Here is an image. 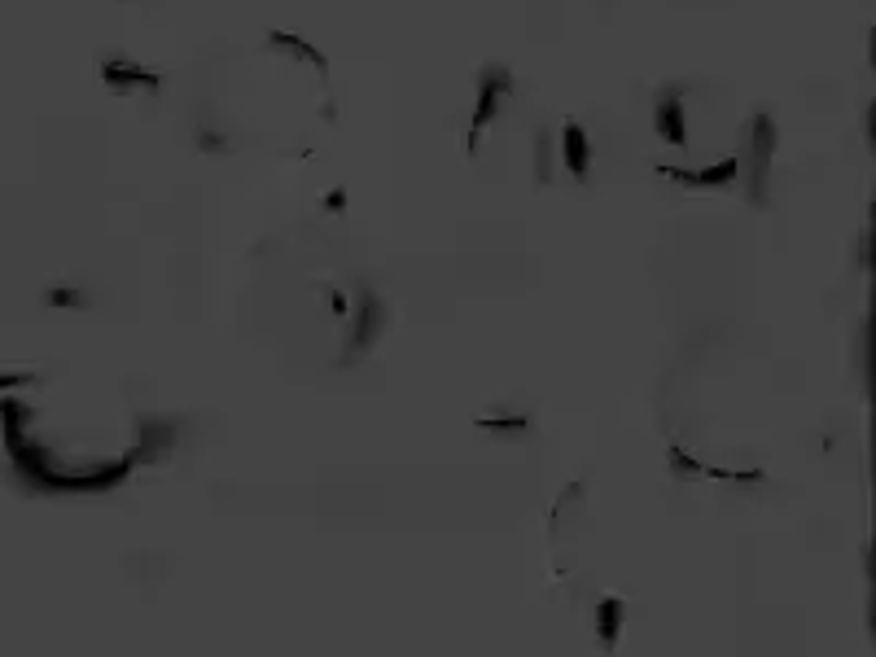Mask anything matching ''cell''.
Instances as JSON below:
<instances>
[{
	"instance_id": "cell-1",
	"label": "cell",
	"mask_w": 876,
	"mask_h": 657,
	"mask_svg": "<svg viewBox=\"0 0 876 657\" xmlns=\"http://www.w3.org/2000/svg\"><path fill=\"white\" fill-rule=\"evenodd\" d=\"M31 417L27 403L18 399H5L0 403V430H5V452L14 460L18 478L27 482V487L36 491H114L123 478L132 474V452L119 456L114 465H97V469H79V474H57L49 452H44L40 443H31L27 434H22V421Z\"/></svg>"
},
{
	"instance_id": "cell-2",
	"label": "cell",
	"mask_w": 876,
	"mask_h": 657,
	"mask_svg": "<svg viewBox=\"0 0 876 657\" xmlns=\"http://www.w3.org/2000/svg\"><path fill=\"white\" fill-rule=\"evenodd\" d=\"M513 92V71L509 66H500V62H491V66H482V75H478V101H474V123H469V141H465V149L469 154H478V141H482V132H487V123L500 114V101Z\"/></svg>"
},
{
	"instance_id": "cell-3",
	"label": "cell",
	"mask_w": 876,
	"mask_h": 657,
	"mask_svg": "<svg viewBox=\"0 0 876 657\" xmlns=\"http://www.w3.org/2000/svg\"><path fill=\"white\" fill-rule=\"evenodd\" d=\"M382 333H386V303L364 285V290H360V307H355V316H351V333H347V342H342L338 364L364 360V351L373 347Z\"/></svg>"
},
{
	"instance_id": "cell-4",
	"label": "cell",
	"mask_w": 876,
	"mask_h": 657,
	"mask_svg": "<svg viewBox=\"0 0 876 657\" xmlns=\"http://www.w3.org/2000/svg\"><path fill=\"white\" fill-rule=\"evenodd\" d=\"M776 154V119L767 110H758L749 119V202L767 198V167Z\"/></svg>"
},
{
	"instance_id": "cell-5",
	"label": "cell",
	"mask_w": 876,
	"mask_h": 657,
	"mask_svg": "<svg viewBox=\"0 0 876 657\" xmlns=\"http://www.w3.org/2000/svg\"><path fill=\"white\" fill-rule=\"evenodd\" d=\"M745 171L741 158H723V163L714 167H701V171H688V167H657V176H666L679 189H728L736 184V176Z\"/></svg>"
},
{
	"instance_id": "cell-6",
	"label": "cell",
	"mask_w": 876,
	"mask_h": 657,
	"mask_svg": "<svg viewBox=\"0 0 876 657\" xmlns=\"http://www.w3.org/2000/svg\"><path fill=\"white\" fill-rule=\"evenodd\" d=\"M180 438V425L176 421H158V417H145L136 425V443H132V460L136 465H158L171 447H176Z\"/></svg>"
},
{
	"instance_id": "cell-7",
	"label": "cell",
	"mask_w": 876,
	"mask_h": 657,
	"mask_svg": "<svg viewBox=\"0 0 876 657\" xmlns=\"http://www.w3.org/2000/svg\"><path fill=\"white\" fill-rule=\"evenodd\" d=\"M653 128L666 145H688V123H684V84H671L657 92L653 101Z\"/></svg>"
},
{
	"instance_id": "cell-8",
	"label": "cell",
	"mask_w": 876,
	"mask_h": 657,
	"mask_svg": "<svg viewBox=\"0 0 876 657\" xmlns=\"http://www.w3.org/2000/svg\"><path fill=\"white\" fill-rule=\"evenodd\" d=\"M101 84L114 92H154L163 84V71H149V66L128 62V57H106L101 62Z\"/></svg>"
},
{
	"instance_id": "cell-9",
	"label": "cell",
	"mask_w": 876,
	"mask_h": 657,
	"mask_svg": "<svg viewBox=\"0 0 876 657\" xmlns=\"http://www.w3.org/2000/svg\"><path fill=\"white\" fill-rule=\"evenodd\" d=\"M561 163L574 180H587V171H592V141H587L579 119H566V128H561Z\"/></svg>"
},
{
	"instance_id": "cell-10",
	"label": "cell",
	"mask_w": 876,
	"mask_h": 657,
	"mask_svg": "<svg viewBox=\"0 0 876 657\" xmlns=\"http://www.w3.org/2000/svg\"><path fill=\"white\" fill-rule=\"evenodd\" d=\"M263 44H268V49H276V53H290V57H298V62H307V66H316L320 75H329V57L320 53L311 40L294 36V31H268V36H263Z\"/></svg>"
},
{
	"instance_id": "cell-11",
	"label": "cell",
	"mask_w": 876,
	"mask_h": 657,
	"mask_svg": "<svg viewBox=\"0 0 876 657\" xmlns=\"http://www.w3.org/2000/svg\"><path fill=\"white\" fill-rule=\"evenodd\" d=\"M622 618H627V605H622V596H605V601L596 605V631H601V644H605V649H614V644H618Z\"/></svg>"
},
{
	"instance_id": "cell-12",
	"label": "cell",
	"mask_w": 876,
	"mask_h": 657,
	"mask_svg": "<svg viewBox=\"0 0 876 657\" xmlns=\"http://www.w3.org/2000/svg\"><path fill=\"white\" fill-rule=\"evenodd\" d=\"M474 425L478 430H491V434H530L526 412H487V417H478Z\"/></svg>"
},
{
	"instance_id": "cell-13",
	"label": "cell",
	"mask_w": 876,
	"mask_h": 657,
	"mask_svg": "<svg viewBox=\"0 0 876 657\" xmlns=\"http://www.w3.org/2000/svg\"><path fill=\"white\" fill-rule=\"evenodd\" d=\"M666 460H671L675 478H706V469H710V465H701V460H693V456H688L679 443H671V452H666Z\"/></svg>"
},
{
	"instance_id": "cell-14",
	"label": "cell",
	"mask_w": 876,
	"mask_h": 657,
	"mask_svg": "<svg viewBox=\"0 0 876 657\" xmlns=\"http://www.w3.org/2000/svg\"><path fill=\"white\" fill-rule=\"evenodd\" d=\"M44 303L49 307H88V294L75 290V285H53V290L44 294Z\"/></svg>"
},
{
	"instance_id": "cell-15",
	"label": "cell",
	"mask_w": 876,
	"mask_h": 657,
	"mask_svg": "<svg viewBox=\"0 0 876 657\" xmlns=\"http://www.w3.org/2000/svg\"><path fill=\"white\" fill-rule=\"evenodd\" d=\"M535 167H539V184H548L552 180V136L548 132H539V141H535Z\"/></svg>"
},
{
	"instance_id": "cell-16",
	"label": "cell",
	"mask_w": 876,
	"mask_h": 657,
	"mask_svg": "<svg viewBox=\"0 0 876 657\" xmlns=\"http://www.w3.org/2000/svg\"><path fill=\"white\" fill-rule=\"evenodd\" d=\"M198 149H202V154H228V149H233V145H228L224 136H219V132H211V128H206V123H202V128H198Z\"/></svg>"
},
{
	"instance_id": "cell-17",
	"label": "cell",
	"mask_w": 876,
	"mask_h": 657,
	"mask_svg": "<svg viewBox=\"0 0 876 657\" xmlns=\"http://www.w3.org/2000/svg\"><path fill=\"white\" fill-rule=\"evenodd\" d=\"M36 382V373H0V390H9V386H31Z\"/></svg>"
},
{
	"instance_id": "cell-18",
	"label": "cell",
	"mask_w": 876,
	"mask_h": 657,
	"mask_svg": "<svg viewBox=\"0 0 876 657\" xmlns=\"http://www.w3.org/2000/svg\"><path fill=\"white\" fill-rule=\"evenodd\" d=\"M342 206H347V189H333L329 198H325V211H329V215H342Z\"/></svg>"
},
{
	"instance_id": "cell-19",
	"label": "cell",
	"mask_w": 876,
	"mask_h": 657,
	"mask_svg": "<svg viewBox=\"0 0 876 657\" xmlns=\"http://www.w3.org/2000/svg\"><path fill=\"white\" fill-rule=\"evenodd\" d=\"M329 307H333V316L347 320V294H342V290H329Z\"/></svg>"
}]
</instances>
